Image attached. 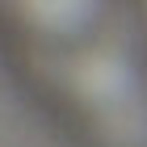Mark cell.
Returning a JSON list of instances; mask_svg holds the SVG:
<instances>
[{"label":"cell","mask_w":147,"mask_h":147,"mask_svg":"<svg viewBox=\"0 0 147 147\" xmlns=\"http://www.w3.org/2000/svg\"><path fill=\"white\" fill-rule=\"evenodd\" d=\"M101 9H105V0H13V13L30 30L51 34V38L84 34L101 17Z\"/></svg>","instance_id":"cell-1"}]
</instances>
